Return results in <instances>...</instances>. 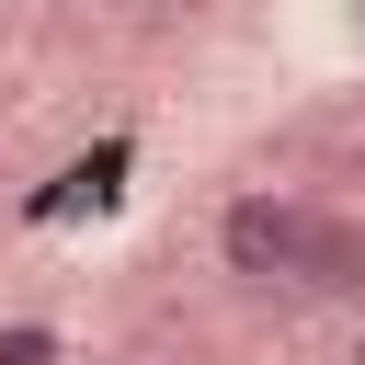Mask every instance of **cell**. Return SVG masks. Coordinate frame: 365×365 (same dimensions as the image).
Masks as SVG:
<instances>
[{"mask_svg":"<svg viewBox=\"0 0 365 365\" xmlns=\"http://www.w3.org/2000/svg\"><path fill=\"white\" fill-rule=\"evenodd\" d=\"M308 217H319V194H274V182H251V194L217 205V262H228L240 285H297Z\"/></svg>","mask_w":365,"mask_h":365,"instance_id":"1","label":"cell"},{"mask_svg":"<svg viewBox=\"0 0 365 365\" xmlns=\"http://www.w3.org/2000/svg\"><path fill=\"white\" fill-rule=\"evenodd\" d=\"M285 297H365V217L354 205H319L308 217V251H297V285Z\"/></svg>","mask_w":365,"mask_h":365,"instance_id":"2","label":"cell"},{"mask_svg":"<svg viewBox=\"0 0 365 365\" xmlns=\"http://www.w3.org/2000/svg\"><path fill=\"white\" fill-rule=\"evenodd\" d=\"M57 354H68V342H57L46 319H11V331H0V365H57Z\"/></svg>","mask_w":365,"mask_h":365,"instance_id":"3","label":"cell"},{"mask_svg":"<svg viewBox=\"0 0 365 365\" xmlns=\"http://www.w3.org/2000/svg\"><path fill=\"white\" fill-rule=\"evenodd\" d=\"M103 11H160V0H103Z\"/></svg>","mask_w":365,"mask_h":365,"instance_id":"4","label":"cell"},{"mask_svg":"<svg viewBox=\"0 0 365 365\" xmlns=\"http://www.w3.org/2000/svg\"><path fill=\"white\" fill-rule=\"evenodd\" d=\"M91 365H148V354H91Z\"/></svg>","mask_w":365,"mask_h":365,"instance_id":"5","label":"cell"}]
</instances>
